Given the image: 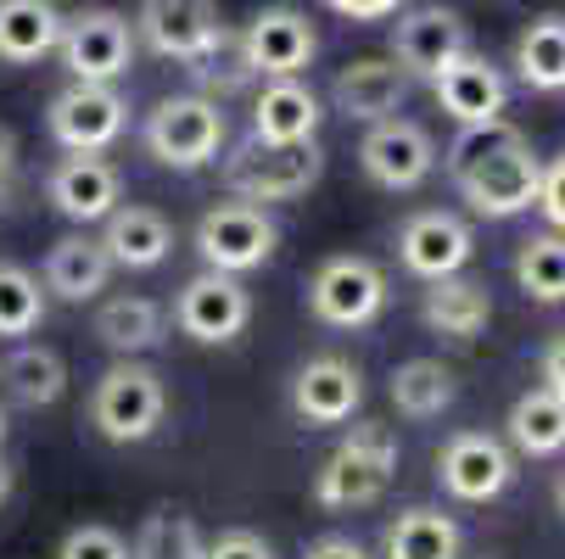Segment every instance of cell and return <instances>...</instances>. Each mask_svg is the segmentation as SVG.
I'll use <instances>...</instances> for the list:
<instances>
[{
  "label": "cell",
  "instance_id": "6da1fadb",
  "mask_svg": "<svg viewBox=\"0 0 565 559\" xmlns=\"http://www.w3.org/2000/svg\"><path fill=\"white\" fill-rule=\"evenodd\" d=\"M448 174H454V191L470 202V213L515 218V213L537 207L543 163L515 123L493 118V123H465L459 129V140L448 146Z\"/></svg>",
  "mask_w": 565,
  "mask_h": 559
},
{
  "label": "cell",
  "instance_id": "7a4b0ae2",
  "mask_svg": "<svg viewBox=\"0 0 565 559\" xmlns=\"http://www.w3.org/2000/svg\"><path fill=\"white\" fill-rule=\"evenodd\" d=\"M392 470H397V442H392V431L386 426H375V420H364V426H353L342 442H337V453L319 464V475H313V504L319 509H364V504H375L386 487H392Z\"/></svg>",
  "mask_w": 565,
  "mask_h": 559
},
{
  "label": "cell",
  "instance_id": "3957f363",
  "mask_svg": "<svg viewBox=\"0 0 565 559\" xmlns=\"http://www.w3.org/2000/svg\"><path fill=\"white\" fill-rule=\"evenodd\" d=\"M326 174V151L313 140H241L224 157V185L241 202H291Z\"/></svg>",
  "mask_w": 565,
  "mask_h": 559
},
{
  "label": "cell",
  "instance_id": "277c9868",
  "mask_svg": "<svg viewBox=\"0 0 565 559\" xmlns=\"http://www.w3.org/2000/svg\"><path fill=\"white\" fill-rule=\"evenodd\" d=\"M224 146V112L213 96H163L146 118V151L163 169L196 174Z\"/></svg>",
  "mask_w": 565,
  "mask_h": 559
},
{
  "label": "cell",
  "instance_id": "5b68a950",
  "mask_svg": "<svg viewBox=\"0 0 565 559\" xmlns=\"http://www.w3.org/2000/svg\"><path fill=\"white\" fill-rule=\"evenodd\" d=\"M56 56L78 85H113L135 62V23L113 7H85V12L62 18Z\"/></svg>",
  "mask_w": 565,
  "mask_h": 559
},
{
  "label": "cell",
  "instance_id": "8992f818",
  "mask_svg": "<svg viewBox=\"0 0 565 559\" xmlns=\"http://www.w3.org/2000/svg\"><path fill=\"white\" fill-rule=\"evenodd\" d=\"M275 247H280V224L258 202H218L196 218V252L207 269L247 275V269L269 264Z\"/></svg>",
  "mask_w": 565,
  "mask_h": 559
},
{
  "label": "cell",
  "instance_id": "52a82bcc",
  "mask_svg": "<svg viewBox=\"0 0 565 559\" xmlns=\"http://www.w3.org/2000/svg\"><path fill=\"white\" fill-rule=\"evenodd\" d=\"M163 375L146 369V364H113L102 380H96V397H90V420L107 442H146L157 426H163Z\"/></svg>",
  "mask_w": 565,
  "mask_h": 559
},
{
  "label": "cell",
  "instance_id": "ba28073f",
  "mask_svg": "<svg viewBox=\"0 0 565 559\" xmlns=\"http://www.w3.org/2000/svg\"><path fill=\"white\" fill-rule=\"evenodd\" d=\"M308 308H313L319 325L359 331L386 308V275L370 258H331L308 280Z\"/></svg>",
  "mask_w": 565,
  "mask_h": 559
},
{
  "label": "cell",
  "instance_id": "9c48e42d",
  "mask_svg": "<svg viewBox=\"0 0 565 559\" xmlns=\"http://www.w3.org/2000/svg\"><path fill=\"white\" fill-rule=\"evenodd\" d=\"M135 34H140L157 56L196 67V62L224 40V23H218L213 0H140Z\"/></svg>",
  "mask_w": 565,
  "mask_h": 559
},
{
  "label": "cell",
  "instance_id": "30bf717a",
  "mask_svg": "<svg viewBox=\"0 0 565 559\" xmlns=\"http://www.w3.org/2000/svg\"><path fill=\"white\" fill-rule=\"evenodd\" d=\"M359 163H364V174L381 191H415L437 169V146L409 118H375L370 135H364V146H359Z\"/></svg>",
  "mask_w": 565,
  "mask_h": 559
},
{
  "label": "cell",
  "instance_id": "8fae6325",
  "mask_svg": "<svg viewBox=\"0 0 565 559\" xmlns=\"http://www.w3.org/2000/svg\"><path fill=\"white\" fill-rule=\"evenodd\" d=\"M247 319H253V297H247V286H241L235 275H224V269H207V275L185 280V291L174 302V325L191 342H207V347L235 342L241 331H247Z\"/></svg>",
  "mask_w": 565,
  "mask_h": 559
},
{
  "label": "cell",
  "instance_id": "7c38bea8",
  "mask_svg": "<svg viewBox=\"0 0 565 559\" xmlns=\"http://www.w3.org/2000/svg\"><path fill=\"white\" fill-rule=\"evenodd\" d=\"M437 475L443 487L459 498V504H493L510 482H515V459L499 437L488 431H459L443 442L437 453Z\"/></svg>",
  "mask_w": 565,
  "mask_h": 559
},
{
  "label": "cell",
  "instance_id": "4fadbf2b",
  "mask_svg": "<svg viewBox=\"0 0 565 559\" xmlns=\"http://www.w3.org/2000/svg\"><path fill=\"white\" fill-rule=\"evenodd\" d=\"M235 40H241V56H247V67L258 78H297L319 51L313 23L297 7H264Z\"/></svg>",
  "mask_w": 565,
  "mask_h": 559
},
{
  "label": "cell",
  "instance_id": "5bb4252c",
  "mask_svg": "<svg viewBox=\"0 0 565 559\" xmlns=\"http://www.w3.org/2000/svg\"><path fill=\"white\" fill-rule=\"evenodd\" d=\"M45 118H51V135H56L62 151H107L124 135L129 107L113 85H78L73 78V85L51 101Z\"/></svg>",
  "mask_w": 565,
  "mask_h": 559
},
{
  "label": "cell",
  "instance_id": "9a60e30c",
  "mask_svg": "<svg viewBox=\"0 0 565 559\" xmlns=\"http://www.w3.org/2000/svg\"><path fill=\"white\" fill-rule=\"evenodd\" d=\"M431 90H437V107L465 129V123H493L504 118L510 107V85H504V73L488 62V56H476V51H459L448 67L431 73Z\"/></svg>",
  "mask_w": 565,
  "mask_h": 559
},
{
  "label": "cell",
  "instance_id": "2e32d148",
  "mask_svg": "<svg viewBox=\"0 0 565 559\" xmlns=\"http://www.w3.org/2000/svg\"><path fill=\"white\" fill-rule=\"evenodd\" d=\"M45 196H51V207H56L62 218H73V224H102V218L118 207L124 180H118L113 163H102L96 151H67L62 163L51 169V180H45Z\"/></svg>",
  "mask_w": 565,
  "mask_h": 559
},
{
  "label": "cell",
  "instance_id": "e0dca14e",
  "mask_svg": "<svg viewBox=\"0 0 565 559\" xmlns=\"http://www.w3.org/2000/svg\"><path fill=\"white\" fill-rule=\"evenodd\" d=\"M470 247H476L470 241V224L454 218V213H443V207H426V213H415L409 224L397 229V258H403V269L420 275V280L459 275L470 264Z\"/></svg>",
  "mask_w": 565,
  "mask_h": 559
},
{
  "label": "cell",
  "instance_id": "ac0fdd59",
  "mask_svg": "<svg viewBox=\"0 0 565 559\" xmlns=\"http://www.w3.org/2000/svg\"><path fill=\"white\" fill-rule=\"evenodd\" d=\"M364 404V375L348 358H308L291 380V409L302 426H342Z\"/></svg>",
  "mask_w": 565,
  "mask_h": 559
},
{
  "label": "cell",
  "instance_id": "d6986e66",
  "mask_svg": "<svg viewBox=\"0 0 565 559\" xmlns=\"http://www.w3.org/2000/svg\"><path fill=\"white\" fill-rule=\"evenodd\" d=\"M459 51H470V29L459 12L448 7H420L409 18H397L392 34V62L409 73V78H431L437 67H448Z\"/></svg>",
  "mask_w": 565,
  "mask_h": 559
},
{
  "label": "cell",
  "instance_id": "ffe728a7",
  "mask_svg": "<svg viewBox=\"0 0 565 559\" xmlns=\"http://www.w3.org/2000/svg\"><path fill=\"white\" fill-rule=\"evenodd\" d=\"M409 85H415V78L403 73L397 62H386V56H359V62H348V67L337 73L331 101H337L342 118H353V123H375V118H392V112L403 107Z\"/></svg>",
  "mask_w": 565,
  "mask_h": 559
},
{
  "label": "cell",
  "instance_id": "44dd1931",
  "mask_svg": "<svg viewBox=\"0 0 565 559\" xmlns=\"http://www.w3.org/2000/svg\"><path fill=\"white\" fill-rule=\"evenodd\" d=\"M102 247H107L113 269H157L174 252V224L157 207H113Z\"/></svg>",
  "mask_w": 565,
  "mask_h": 559
},
{
  "label": "cell",
  "instance_id": "7402d4cb",
  "mask_svg": "<svg viewBox=\"0 0 565 559\" xmlns=\"http://www.w3.org/2000/svg\"><path fill=\"white\" fill-rule=\"evenodd\" d=\"M420 319L448 342H476L481 331H488V319H493V302H488V291H481L476 280L443 275V280H431V291L420 302Z\"/></svg>",
  "mask_w": 565,
  "mask_h": 559
},
{
  "label": "cell",
  "instance_id": "603a6c76",
  "mask_svg": "<svg viewBox=\"0 0 565 559\" xmlns=\"http://www.w3.org/2000/svg\"><path fill=\"white\" fill-rule=\"evenodd\" d=\"M319 118H326L319 112V96L308 85H297V78H269L253 101V135L258 140H313Z\"/></svg>",
  "mask_w": 565,
  "mask_h": 559
},
{
  "label": "cell",
  "instance_id": "cb8c5ba5",
  "mask_svg": "<svg viewBox=\"0 0 565 559\" xmlns=\"http://www.w3.org/2000/svg\"><path fill=\"white\" fill-rule=\"evenodd\" d=\"M107 280H113V258L90 235H62L45 258V286L67 302H90L96 291H107Z\"/></svg>",
  "mask_w": 565,
  "mask_h": 559
},
{
  "label": "cell",
  "instance_id": "d4e9b609",
  "mask_svg": "<svg viewBox=\"0 0 565 559\" xmlns=\"http://www.w3.org/2000/svg\"><path fill=\"white\" fill-rule=\"evenodd\" d=\"M56 34H62V12L51 0H0V62L29 67L56 51Z\"/></svg>",
  "mask_w": 565,
  "mask_h": 559
},
{
  "label": "cell",
  "instance_id": "484cf974",
  "mask_svg": "<svg viewBox=\"0 0 565 559\" xmlns=\"http://www.w3.org/2000/svg\"><path fill=\"white\" fill-rule=\"evenodd\" d=\"M515 73H521V85L526 90H565V18L559 12H543L521 29L515 40Z\"/></svg>",
  "mask_w": 565,
  "mask_h": 559
},
{
  "label": "cell",
  "instance_id": "4316f807",
  "mask_svg": "<svg viewBox=\"0 0 565 559\" xmlns=\"http://www.w3.org/2000/svg\"><path fill=\"white\" fill-rule=\"evenodd\" d=\"M0 380L18 397L23 409H51L56 397L67 391V364L56 347H40V342H18V353L0 364Z\"/></svg>",
  "mask_w": 565,
  "mask_h": 559
},
{
  "label": "cell",
  "instance_id": "83f0119b",
  "mask_svg": "<svg viewBox=\"0 0 565 559\" xmlns=\"http://www.w3.org/2000/svg\"><path fill=\"white\" fill-rule=\"evenodd\" d=\"M386 559H459V526L443 509H403L386 537H381Z\"/></svg>",
  "mask_w": 565,
  "mask_h": 559
},
{
  "label": "cell",
  "instance_id": "f1b7e54d",
  "mask_svg": "<svg viewBox=\"0 0 565 559\" xmlns=\"http://www.w3.org/2000/svg\"><path fill=\"white\" fill-rule=\"evenodd\" d=\"M510 442L526 459L565 453V404H559L548 386H532L526 397H515V409H510Z\"/></svg>",
  "mask_w": 565,
  "mask_h": 559
},
{
  "label": "cell",
  "instance_id": "f546056e",
  "mask_svg": "<svg viewBox=\"0 0 565 559\" xmlns=\"http://www.w3.org/2000/svg\"><path fill=\"white\" fill-rule=\"evenodd\" d=\"M96 336L113 353H124V358L129 353H146V347L163 342V308H157L151 297H113L96 313Z\"/></svg>",
  "mask_w": 565,
  "mask_h": 559
},
{
  "label": "cell",
  "instance_id": "4dcf8cb0",
  "mask_svg": "<svg viewBox=\"0 0 565 559\" xmlns=\"http://www.w3.org/2000/svg\"><path fill=\"white\" fill-rule=\"evenodd\" d=\"M454 369L437 364V358H409V364H397L392 375V404L397 415H409V420H431L454 404Z\"/></svg>",
  "mask_w": 565,
  "mask_h": 559
},
{
  "label": "cell",
  "instance_id": "1f68e13d",
  "mask_svg": "<svg viewBox=\"0 0 565 559\" xmlns=\"http://www.w3.org/2000/svg\"><path fill=\"white\" fill-rule=\"evenodd\" d=\"M515 286L532 302H565V235H532L515 252Z\"/></svg>",
  "mask_w": 565,
  "mask_h": 559
},
{
  "label": "cell",
  "instance_id": "d6a6232c",
  "mask_svg": "<svg viewBox=\"0 0 565 559\" xmlns=\"http://www.w3.org/2000/svg\"><path fill=\"white\" fill-rule=\"evenodd\" d=\"M129 559H202V531L185 509H151L135 531Z\"/></svg>",
  "mask_w": 565,
  "mask_h": 559
},
{
  "label": "cell",
  "instance_id": "836d02e7",
  "mask_svg": "<svg viewBox=\"0 0 565 559\" xmlns=\"http://www.w3.org/2000/svg\"><path fill=\"white\" fill-rule=\"evenodd\" d=\"M45 319L40 280L18 264H0V336H34Z\"/></svg>",
  "mask_w": 565,
  "mask_h": 559
},
{
  "label": "cell",
  "instance_id": "e575fe53",
  "mask_svg": "<svg viewBox=\"0 0 565 559\" xmlns=\"http://www.w3.org/2000/svg\"><path fill=\"white\" fill-rule=\"evenodd\" d=\"M56 559H129V542L113 526H73L62 537Z\"/></svg>",
  "mask_w": 565,
  "mask_h": 559
},
{
  "label": "cell",
  "instance_id": "d590c367",
  "mask_svg": "<svg viewBox=\"0 0 565 559\" xmlns=\"http://www.w3.org/2000/svg\"><path fill=\"white\" fill-rule=\"evenodd\" d=\"M202 559H275V548L258 531H218L213 542H202Z\"/></svg>",
  "mask_w": 565,
  "mask_h": 559
},
{
  "label": "cell",
  "instance_id": "8d00e7d4",
  "mask_svg": "<svg viewBox=\"0 0 565 559\" xmlns=\"http://www.w3.org/2000/svg\"><path fill=\"white\" fill-rule=\"evenodd\" d=\"M537 207H543V218L565 235V151L554 157V163L543 169V180H537Z\"/></svg>",
  "mask_w": 565,
  "mask_h": 559
},
{
  "label": "cell",
  "instance_id": "74e56055",
  "mask_svg": "<svg viewBox=\"0 0 565 559\" xmlns=\"http://www.w3.org/2000/svg\"><path fill=\"white\" fill-rule=\"evenodd\" d=\"M326 7L348 23H386V18H397L403 0H326Z\"/></svg>",
  "mask_w": 565,
  "mask_h": 559
},
{
  "label": "cell",
  "instance_id": "f35d334b",
  "mask_svg": "<svg viewBox=\"0 0 565 559\" xmlns=\"http://www.w3.org/2000/svg\"><path fill=\"white\" fill-rule=\"evenodd\" d=\"M537 369H543V386L565 404V336H554V342L543 347V364H537Z\"/></svg>",
  "mask_w": 565,
  "mask_h": 559
},
{
  "label": "cell",
  "instance_id": "ab89813d",
  "mask_svg": "<svg viewBox=\"0 0 565 559\" xmlns=\"http://www.w3.org/2000/svg\"><path fill=\"white\" fill-rule=\"evenodd\" d=\"M302 559H370L353 537H319V542H308V553Z\"/></svg>",
  "mask_w": 565,
  "mask_h": 559
},
{
  "label": "cell",
  "instance_id": "60d3db41",
  "mask_svg": "<svg viewBox=\"0 0 565 559\" xmlns=\"http://www.w3.org/2000/svg\"><path fill=\"white\" fill-rule=\"evenodd\" d=\"M18 185V135L0 123V196H12Z\"/></svg>",
  "mask_w": 565,
  "mask_h": 559
},
{
  "label": "cell",
  "instance_id": "b9f144b4",
  "mask_svg": "<svg viewBox=\"0 0 565 559\" xmlns=\"http://www.w3.org/2000/svg\"><path fill=\"white\" fill-rule=\"evenodd\" d=\"M7 493H12V470L0 464V504H7Z\"/></svg>",
  "mask_w": 565,
  "mask_h": 559
},
{
  "label": "cell",
  "instance_id": "7bdbcfd3",
  "mask_svg": "<svg viewBox=\"0 0 565 559\" xmlns=\"http://www.w3.org/2000/svg\"><path fill=\"white\" fill-rule=\"evenodd\" d=\"M554 504H559V515H565V475H559V487H554Z\"/></svg>",
  "mask_w": 565,
  "mask_h": 559
},
{
  "label": "cell",
  "instance_id": "ee69618b",
  "mask_svg": "<svg viewBox=\"0 0 565 559\" xmlns=\"http://www.w3.org/2000/svg\"><path fill=\"white\" fill-rule=\"evenodd\" d=\"M0 437H7V415H0Z\"/></svg>",
  "mask_w": 565,
  "mask_h": 559
}]
</instances>
